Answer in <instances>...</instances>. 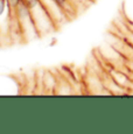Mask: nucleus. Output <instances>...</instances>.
Listing matches in <instances>:
<instances>
[{
  "mask_svg": "<svg viewBox=\"0 0 133 134\" xmlns=\"http://www.w3.org/2000/svg\"><path fill=\"white\" fill-rule=\"evenodd\" d=\"M22 0H7V4L9 5V7H11L12 11H14V9L20 5V2Z\"/></svg>",
  "mask_w": 133,
  "mask_h": 134,
  "instance_id": "4",
  "label": "nucleus"
},
{
  "mask_svg": "<svg viewBox=\"0 0 133 134\" xmlns=\"http://www.w3.org/2000/svg\"><path fill=\"white\" fill-rule=\"evenodd\" d=\"M14 14L18 19V22L21 28L22 37L27 41H30L33 38H36L40 36L39 29L36 27L35 20L33 18L32 13H30L29 8L24 1L20 2V5L14 9Z\"/></svg>",
  "mask_w": 133,
  "mask_h": 134,
  "instance_id": "1",
  "label": "nucleus"
},
{
  "mask_svg": "<svg viewBox=\"0 0 133 134\" xmlns=\"http://www.w3.org/2000/svg\"><path fill=\"white\" fill-rule=\"evenodd\" d=\"M110 76H111V78L113 79L118 85L124 87V89H130L133 83L132 78L129 75H126L121 70H118V69H112V70L110 71Z\"/></svg>",
  "mask_w": 133,
  "mask_h": 134,
  "instance_id": "2",
  "label": "nucleus"
},
{
  "mask_svg": "<svg viewBox=\"0 0 133 134\" xmlns=\"http://www.w3.org/2000/svg\"><path fill=\"white\" fill-rule=\"evenodd\" d=\"M123 8L127 21H130V24H133V0H125Z\"/></svg>",
  "mask_w": 133,
  "mask_h": 134,
  "instance_id": "3",
  "label": "nucleus"
}]
</instances>
